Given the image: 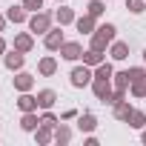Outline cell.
<instances>
[{
    "label": "cell",
    "instance_id": "cell-14",
    "mask_svg": "<svg viewBox=\"0 0 146 146\" xmlns=\"http://www.w3.org/2000/svg\"><path fill=\"white\" fill-rule=\"evenodd\" d=\"M37 126H40L37 112H23V117H20V129H23V132H35Z\"/></svg>",
    "mask_w": 146,
    "mask_h": 146
},
{
    "label": "cell",
    "instance_id": "cell-8",
    "mask_svg": "<svg viewBox=\"0 0 146 146\" xmlns=\"http://www.w3.org/2000/svg\"><path fill=\"white\" fill-rule=\"evenodd\" d=\"M75 26H78V32H83V35H92V32L98 29V17H92V15L86 12L83 17H78V20H75Z\"/></svg>",
    "mask_w": 146,
    "mask_h": 146
},
{
    "label": "cell",
    "instance_id": "cell-35",
    "mask_svg": "<svg viewBox=\"0 0 146 146\" xmlns=\"http://www.w3.org/2000/svg\"><path fill=\"white\" fill-rule=\"evenodd\" d=\"M140 140H143V143H146V129H143V135H140Z\"/></svg>",
    "mask_w": 146,
    "mask_h": 146
},
{
    "label": "cell",
    "instance_id": "cell-3",
    "mask_svg": "<svg viewBox=\"0 0 146 146\" xmlns=\"http://www.w3.org/2000/svg\"><path fill=\"white\" fill-rule=\"evenodd\" d=\"M29 29H32L35 35H46V32L52 29V15H49V12H35V15L29 17Z\"/></svg>",
    "mask_w": 146,
    "mask_h": 146
},
{
    "label": "cell",
    "instance_id": "cell-22",
    "mask_svg": "<svg viewBox=\"0 0 146 146\" xmlns=\"http://www.w3.org/2000/svg\"><path fill=\"white\" fill-rule=\"evenodd\" d=\"M112 57H115V60H126V57H129V43L115 40V43H112Z\"/></svg>",
    "mask_w": 146,
    "mask_h": 146
},
{
    "label": "cell",
    "instance_id": "cell-26",
    "mask_svg": "<svg viewBox=\"0 0 146 146\" xmlns=\"http://www.w3.org/2000/svg\"><path fill=\"white\" fill-rule=\"evenodd\" d=\"M86 12H89L92 17H100V15L106 12V6H103V0H92V3L86 6Z\"/></svg>",
    "mask_w": 146,
    "mask_h": 146
},
{
    "label": "cell",
    "instance_id": "cell-21",
    "mask_svg": "<svg viewBox=\"0 0 146 146\" xmlns=\"http://www.w3.org/2000/svg\"><path fill=\"white\" fill-rule=\"evenodd\" d=\"M6 17L12 20V23H26V6L20 3V6H12L9 12H6Z\"/></svg>",
    "mask_w": 146,
    "mask_h": 146
},
{
    "label": "cell",
    "instance_id": "cell-11",
    "mask_svg": "<svg viewBox=\"0 0 146 146\" xmlns=\"http://www.w3.org/2000/svg\"><path fill=\"white\" fill-rule=\"evenodd\" d=\"M112 115L117 117V120H129V115H132V106H129V100L123 98V100H117V103H112Z\"/></svg>",
    "mask_w": 146,
    "mask_h": 146
},
{
    "label": "cell",
    "instance_id": "cell-31",
    "mask_svg": "<svg viewBox=\"0 0 146 146\" xmlns=\"http://www.w3.org/2000/svg\"><path fill=\"white\" fill-rule=\"evenodd\" d=\"M23 6H26V12H37V9H43V0H23Z\"/></svg>",
    "mask_w": 146,
    "mask_h": 146
},
{
    "label": "cell",
    "instance_id": "cell-24",
    "mask_svg": "<svg viewBox=\"0 0 146 146\" xmlns=\"http://www.w3.org/2000/svg\"><path fill=\"white\" fill-rule=\"evenodd\" d=\"M69 140H72V129H69V126H63V123H60V126H54V143L66 146Z\"/></svg>",
    "mask_w": 146,
    "mask_h": 146
},
{
    "label": "cell",
    "instance_id": "cell-37",
    "mask_svg": "<svg viewBox=\"0 0 146 146\" xmlns=\"http://www.w3.org/2000/svg\"><path fill=\"white\" fill-rule=\"evenodd\" d=\"M57 3H66V0H57Z\"/></svg>",
    "mask_w": 146,
    "mask_h": 146
},
{
    "label": "cell",
    "instance_id": "cell-5",
    "mask_svg": "<svg viewBox=\"0 0 146 146\" xmlns=\"http://www.w3.org/2000/svg\"><path fill=\"white\" fill-rule=\"evenodd\" d=\"M60 57H63V60H78V57H83V46H80L78 40H66V43L60 46Z\"/></svg>",
    "mask_w": 146,
    "mask_h": 146
},
{
    "label": "cell",
    "instance_id": "cell-25",
    "mask_svg": "<svg viewBox=\"0 0 146 146\" xmlns=\"http://www.w3.org/2000/svg\"><path fill=\"white\" fill-rule=\"evenodd\" d=\"M112 75H115V69H112V63H100V66H95V78H106V80H112Z\"/></svg>",
    "mask_w": 146,
    "mask_h": 146
},
{
    "label": "cell",
    "instance_id": "cell-23",
    "mask_svg": "<svg viewBox=\"0 0 146 146\" xmlns=\"http://www.w3.org/2000/svg\"><path fill=\"white\" fill-rule=\"evenodd\" d=\"M132 129H143L146 126V112H140V109H132V115H129V120H126Z\"/></svg>",
    "mask_w": 146,
    "mask_h": 146
},
{
    "label": "cell",
    "instance_id": "cell-27",
    "mask_svg": "<svg viewBox=\"0 0 146 146\" xmlns=\"http://www.w3.org/2000/svg\"><path fill=\"white\" fill-rule=\"evenodd\" d=\"M126 9L132 15H140V12H146V0H126Z\"/></svg>",
    "mask_w": 146,
    "mask_h": 146
},
{
    "label": "cell",
    "instance_id": "cell-2",
    "mask_svg": "<svg viewBox=\"0 0 146 146\" xmlns=\"http://www.w3.org/2000/svg\"><path fill=\"white\" fill-rule=\"evenodd\" d=\"M69 80H72V86L75 89H83V86H89L92 80H95V72H92V66H75L72 69V75H69Z\"/></svg>",
    "mask_w": 146,
    "mask_h": 146
},
{
    "label": "cell",
    "instance_id": "cell-9",
    "mask_svg": "<svg viewBox=\"0 0 146 146\" xmlns=\"http://www.w3.org/2000/svg\"><path fill=\"white\" fill-rule=\"evenodd\" d=\"M37 98L35 95H29V92H20V98H17V109L20 112H37Z\"/></svg>",
    "mask_w": 146,
    "mask_h": 146
},
{
    "label": "cell",
    "instance_id": "cell-17",
    "mask_svg": "<svg viewBox=\"0 0 146 146\" xmlns=\"http://www.w3.org/2000/svg\"><path fill=\"white\" fill-rule=\"evenodd\" d=\"M37 72H40L43 78H52L54 72H57V60H54V57H43V60L37 63Z\"/></svg>",
    "mask_w": 146,
    "mask_h": 146
},
{
    "label": "cell",
    "instance_id": "cell-32",
    "mask_svg": "<svg viewBox=\"0 0 146 146\" xmlns=\"http://www.w3.org/2000/svg\"><path fill=\"white\" fill-rule=\"evenodd\" d=\"M72 117H78V112H75V109H66V112L60 115V120H72Z\"/></svg>",
    "mask_w": 146,
    "mask_h": 146
},
{
    "label": "cell",
    "instance_id": "cell-15",
    "mask_svg": "<svg viewBox=\"0 0 146 146\" xmlns=\"http://www.w3.org/2000/svg\"><path fill=\"white\" fill-rule=\"evenodd\" d=\"M95 126H98V117H95L92 112L78 115V129H80V132H95Z\"/></svg>",
    "mask_w": 146,
    "mask_h": 146
},
{
    "label": "cell",
    "instance_id": "cell-16",
    "mask_svg": "<svg viewBox=\"0 0 146 146\" xmlns=\"http://www.w3.org/2000/svg\"><path fill=\"white\" fill-rule=\"evenodd\" d=\"M35 140H37V143H52V140H54V126L40 123V126L35 129Z\"/></svg>",
    "mask_w": 146,
    "mask_h": 146
},
{
    "label": "cell",
    "instance_id": "cell-4",
    "mask_svg": "<svg viewBox=\"0 0 146 146\" xmlns=\"http://www.w3.org/2000/svg\"><path fill=\"white\" fill-rule=\"evenodd\" d=\"M92 92H95V98H98V100L109 103V95H112V80H106V78H95V80H92Z\"/></svg>",
    "mask_w": 146,
    "mask_h": 146
},
{
    "label": "cell",
    "instance_id": "cell-18",
    "mask_svg": "<svg viewBox=\"0 0 146 146\" xmlns=\"http://www.w3.org/2000/svg\"><path fill=\"white\" fill-rule=\"evenodd\" d=\"M103 60H106V57H103V52H100V49H89V52H83V63H86V66H92V69H95V66H100Z\"/></svg>",
    "mask_w": 146,
    "mask_h": 146
},
{
    "label": "cell",
    "instance_id": "cell-20",
    "mask_svg": "<svg viewBox=\"0 0 146 146\" xmlns=\"http://www.w3.org/2000/svg\"><path fill=\"white\" fill-rule=\"evenodd\" d=\"M112 86H115V89H129V86H132L129 69H126V72H117V75H112Z\"/></svg>",
    "mask_w": 146,
    "mask_h": 146
},
{
    "label": "cell",
    "instance_id": "cell-30",
    "mask_svg": "<svg viewBox=\"0 0 146 146\" xmlns=\"http://www.w3.org/2000/svg\"><path fill=\"white\" fill-rule=\"evenodd\" d=\"M129 78H132V80H146V69H140V66L129 69Z\"/></svg>",
    "mask_w": 146,
    "mask_h": 146
},
{
    "label": "cell",
    "instance_id": "cell-6",
    "mask_svg": "<svg viewBox=\"0 0 146 146\" xmlns=\"http://www.w3.org/2000/svg\"><path fill=\"white\" fill-rule=\"evenodd\" d=\"M60 29H63V26H57V29H49V32H46L43 43H46V49H49V52H57V49H60V46L66 43V40H63V32H60Z\"/></svg>",
    "mask_w": 146,
    "mask_h": 146
},
{
    "label": "cell",
    "instance_id": "cell-1",
    "mask_svg": "<svg viewBox=\"0 0 146 146\" xmlns=\"http://www.w3.org/2000/svg\"><path fill=\"white\" fill-rule=\"evenodd\" d=\"M115 26L112 23H103V26H98L95 32H92V49H100V52H106V46H112L115 43Z\"/></svg>",
    "mask_w": 146,
    "mask_h": 146
},
{
    "label": "cell",
    "instance_id": "cell-33",
    "mask_svg": "<svg viewBox=\"0 0 146 146\" xmlns=\"http://www.w3.org/2000/svg\"><path fill=\"white\" fill-rule=\"evenodd\" d=\"M3 54H6V40L0 37V57H3Z\"/></svg>",
    "mask_w": 146,
    "mask_h": 146
},
{
    "label": "cell",
    "instance_id": "cell-28",
    "mask_svg": "<svg viewBox=\"0 0 146 146\" xmlns=\"http://www.w3.org/2000/svg\"><path fill=\"white\" fill-rule=\"evenodd\" d=\"M132 95L135 98H146V80H132Z\"/></svg>",
    "mask_w": 146,
    "mask_h": 146
},
{
    "label": "cell",
    "instance_id": "cell-13",
    "mask_svg": "<svg viewBox=\"0 0 146 146\" xmlns=\"http://www.w3.org/2000/svg\"><path fill=\"white\" fill-rule=\"evenodd\" d=\"M54 100H57V92H54V89H40V92H37V103H40V109H52Z\"/></svg>",
    "mask_w": 146,
    "mask_h": 146
},
{
    "label": "cell",
    "instance_id": "cell-19",
    "mask_svg": "<svg viewBox=\"0 0 146 146\" xmlns=\"http://www.w3.org/2000/svg\"><path fill=\"white\" fill-rule=\"evenodd\" d=\"M54 17H57V23H60V26H69V23H75V20H78V17H75V12H72L69 6H60V9L54 12Z\"/></svg>",
    "mask_w": 146,
    "mask_h": 146
},
{
    "label": "cell",
    "instance_id": "cell-10",
    "mask_svg": "<svg viewBox=\"0 0 146 146\" xmlns=\"http://www.w3.org/2000/svg\"><path fill=\"white\" fill-rule=\"evenodd\" d=\"M15 49H20L23 54H26V52H32V49H35V37H32L29 32H20V35H15Z\"/></svg>",
    "mask_w": 146,
    "mask_h": 146
},
{
    "label": "cell",
    "instance_id": "cell-12",
    "mask_svg": "<svg viewBox=\"0 0 146 146\" xmlns=\"http://www.w3.org/2000/svg\"><path fill=\"white\" fill-rule=\"evenodd\" d=\"M35 86V78L29 75V72H17V78H15V89L17 92H32Z\"/></svg>",
    "mask_w": 146,
    "mask_h": 146
},
{
    "label": "cell",
    "instance_id": "cell-36",
    "mask_svg": "<svg viewBox=\"0 0 146 146\" xmlns=\"http://www.w3.org/2000/svg\"><path fill=\"white\" fill-rule=\"evenodd\" d=\"M143 63H146V52H143Z\"/></svg>",
    "mask_w": 146,
    "mask_h": 146
},
{
    "label": "cell",
    "instance_id": "cell-7",
    "mask_svg": "<svg viewBox=\"0 0 146 146\" xmlns=\"http://www.w3.org/2000/svg\"><path fill=\"white\" fill-rule=\"evenodd\" d=\"M23 60H26V57H23V52H20V49H12V52H6V54H3V63H6V69H9V72H20V69H23Z\"/></svg>",
    "mask_w": 146,
    "mask_h": 146
},
{
    "label": "cell",
    "instance_id": "cell-34",
    "mask_svg": "<svg viewBox=\"0 0 146 146\" xmlns=\"http://www.w3.org/2000/svg\"><path fill=\"white\" fill-rule=\"evenodd\" d=\"M6 20H9L6 15H0V32H3V29H6Z\"/></svg>",
    "mask_w": 146,
    "mask_h": 146
},
{
    "label": "cell",
    "instance_id": "cell-29",
    "mask_svg": "<svg viewBox=\"0 0 146 146\" xmlns=\"http://www.w3.org/2000/svg\"><path fill=\"white\" fill-rule=\"evenodd\" d=\"M40 123H46V126H57V123H60V120H57V115H52V112H49V109H46V112H43V115H40Z\"/></svg>",
    "mask_w": 146,
    "mask_h": 146
}]
</instances>
